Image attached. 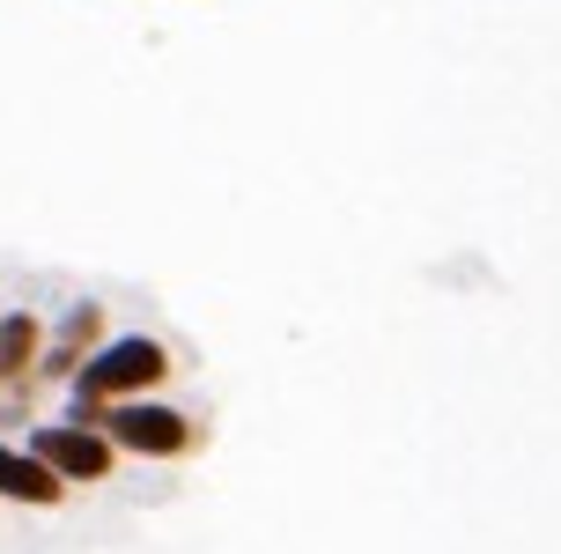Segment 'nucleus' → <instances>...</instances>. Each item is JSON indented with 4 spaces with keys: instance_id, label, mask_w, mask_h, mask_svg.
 <instances>
[{
    "instance_id": "7ed1b4c3",
    "label": "nucleus",
    "mask_w": 561,
    "mask_h": 554,
    "mask_svg": "<svg viewBox=\"0 0 561 554\" xmlns=\"http://www.w3.org/2000/svg\"><path fill=\"white\" fill-rule=\"evenodd\" d=\"M23 451H30L45 473H59L67 488H96V480H112V473L126 466L104 429H82V421H67V415H59V421H30Z\"/></svg>"
},
{
    "instance_id": "39448f33",
    "label": "nucleus",
    "mask_w": 561,
    "mask_h": 554,
    "mask_svg": "<svg viewBox=\"0 0 561 554\" xmlns=\"http://www.w3.org/2000/svg\"><path fill=\"white\" fill-rule=\"evenodd\" d=\"M75 496L59 473H45L37 459H30L23 443L0 437V502H23V510H59V502Z\"/></svg>"
},
{
    "instance_id": "20e7f679",
    "label": "nucleus",
    "mask_w": 561,
    "mask_h": 554,
    "mask_svg": "<svg viewBox=\"0 0 561 554\" xmlns=\"http://www.w3.org/2000/svg\"><path fill=\"white\" fill-rule=\"evenodd\" d=\"M104 332H112L104 304H96V296H75V304L45 326V348H37V377H30V385H67V377L96 355V340H104Z\"/></svg>"
},
{
    "instance_id": "f03ea898",
    "label": "nucleus",
    "mask_w": 561,
    "mask_h": 554,
    "mask_svg": "<svg viewBox=\"0 0 561 554\" xmlns=\"http://www.w3.org/2000/svg\"><path fill=\"white\" fill-rule=\"evenodd\" d=\"M96 429L112 437L118 459H156V466L193 459L199 443H207V421L185 415V407H170L163 392H156V399H118V407H104V415H96Z\"/></svg>"
},
{
    "instance_id": "423d86ee",
    "label": "nucleus",
    "mask_w": 561,
    "mask_h": 554,
    "mask_svg": "<svg viewBox=\"0 0 561 554\" xmlns=\"http://www.w3.org/2000/svg\"><path fill=\"white\" fill-rule=\"evenodd\" d=\"M37 348H45V318L37 310H0V392L37 377Z\"/></svg>"
},
{
    "instance_id": "f257e3e1",
    "label": "nucleus",
    "mask_w": 561,
    "mask_h": 554,
    "mask_svg": "<svg viewBox=\"0 0 561 554\" xmlns=\"http://www.w3.org/2000/svg\"><path fill=\"white\" fill-rule=\"evenodd\" d=\"M170 377H178V348L170 340H156V332H104L96 355L67 377V421L96 429L104 407H118V399H156Z\"/></svg>"
}]
</instances>
